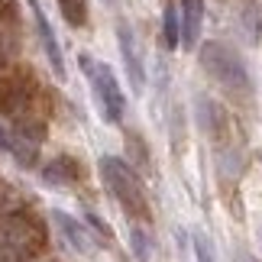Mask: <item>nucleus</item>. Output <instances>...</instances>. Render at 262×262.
<instances>
[{
    "label": "nucleus",
    "mask_w": 262,
    "mask_h": 262,
    "mask_svg": "<svg viewBox=\"0 0 262 262\" xmlns=\"http://www.w3.org/2000/svg\"><path fill=\"white\" fill-rule=\"evenodd\" d=\"M100 178H104L107 191L120 201V207L126 210V217L133 220V224L149 220V204L143 198V185H139L136 172L123 162V159L104 156V159H100Z\"/></svg>",
    "instance_id": "obj_1"
},
{
    "label": "nucleus",
    "mask_w": 262,
    "mask_h": 262,
    "mask_svg": "<svg viewBox=\"0 0 262 262\" xmlns=\"http://www.w3.org/2000/svg\"><path fill=\"white\" fill-rule=\"evenodd\" d=\"M78 65H81L88 84H91V91H94L104 120H107V123H120V120H123V110H126V97H123V91H120L117 75L110 72L104 62H94L91 55H81Z\"/></svg>",
    "instance_id": "obj_2"
},
{
    "label": "nucleus",
    "mask_w": 262,
    "mask_h": 262,
    "mask_svg": "<svg viewBox=\"0 0 262 262\" xmlns=\"http://www.w3.org/2000/svg\"><path fill=\"white\" fill-rule=\"evenodd\" d=\"M198 55H201L204 72L214 78V81L233 88V91H246L249 88V75H246L243 58H239L230 46H224V42H204Z\"/></svg>",
    "instance_id": "obj_3"
},
{
    "label": "nucleus",
    "mask_w": 262,
    "mask_h": 262,
    "mask_svg": "<svg viewBox=\"0 0 262 262\" xmlns=\"http://www.w3.org/2000/svg\"><path fill=\"white\" fill-rule=\"evenodd\" d=\"M33 19H36V33H39V42H42V49H46V58H49V65H52V72H55L58 78H65L62 49H58V39H55V33H52V23L46 19L42 7H39V0H33Z\"/></svg>",
    "instance_id": "obj_4"
},
{
    "label": "nucleus",
    "mask_w": 262,
    "mask_h": 262,
    "mask_svg": "<svg viewBox=\"0 0 262 262\" xmlns=\"http://www.w3.org/2000/svg\"><path fill=\"white\" fill-rule=\"evenodd\" d=\"M117 42H120V55H123V68H126V75H129V84H133V91H143L146 88V72H143V62H139L133 33H129L126 23L117 26Z\"/></svg>",
    "instance_id": "obj_5"
},
{
    "label": "nucleus",
    "mask_w": 262,
    "mask_h": 262,
    "mask_svg": "<svg viewBox=\"0 0 262 262\" xmlns=\"http://www.w3.org/2000/svg\"><path fill=\"white\" fill-rule=\"evenodd\" d=\"M178 19H181V46L191 49L198 42L201 23H204V0H181Z\"/></svg>",
    "instance_id": "obj_6"
},
{
    "label": "nucleus",
    "mask_w": 262,
    "mask_h": 262,
    "mask_svg": "<svg viewBox=\"0 0 262 262\" xmlns=\"http://www.w3.org/2000/svg\"><path fill=\"white\" fill-rule=\"evenodd\" d=\"M0 152H7V156H13L19 165H36V149L26 143L23 136H16V133H10V129L0 123Z\"/></svg>",
    "instance_id": "obj_7"
},
{
    "label": "nucleus",
    "mask_w": 262,
    "mask_h": 262,
    "mask_svg": "<svg viewBox=\"0 0 262 262\" xmlns=\"http://www.w3.org/2000/svg\"><path fill=\"white\" fill-rule=\"evenodd\" d=\"M55 224H58V230L65 233V239L72 243L78 253H91V243H88V236H84V230H81V224H78L75 217H68L65 210H55Z\"/></svg>",
    "instance_id": "obj_8"
},
{
    "label": "nucleus",
    "mask_w": 262,
    "mask_h": 262,
    "mask_svg": "<svg viewBox=\"0 0 262 262\" xmlns=\"http://www.w3.org/2000/svg\"><path fill=\"white\" fill-rule=\"evenodd\" d=\"M162 33H165V46H168V49H178V46H181V19H178V7H172V4L165 7Z\"/></svg>",
    "instance_id": "obj_9"
},
{
    "label": "nucleus",
    "mask_w": 262,
    "mask_h": 262,
    "mask_svg": "<svg viewBox=\"0 0 262 262\" xmlns=\"http://www.w3.org/2000/svg\"><path fill=\"white\" fill-rule=\"evenodd\" d=\"M58 7H62V16H65L68 26H84V19H88L84 0H58Z\"/></svg>",
    "instance_id": "obj_10"
},
{
    "label": "nucleus",
    "mask_w": 262,
    "mask_h": 262,
    "mask_svg": "<svg viewBox=\"0 0 262 262\" xmlns=\"http://www.w3.org/2000/svg\"><path fill=\"white\" fill-rule=\"evenodd\" d=\"M133 253H136L139 262L152 259V239L143 233V227H139V224H133Z\"/></svg>",
    "instance_id": "obj_11"
},
{
    "label": "nucleus",
    "mask_w": 262,
    "mask_h": 262,
    "mask_svg": "<svg viewBox=\"0 0 262 262\" xmlns=\"http://www.w3.org/2000/svg\"><path fill=\"white\" fill-rule=\"evenodd\" d=\"M239 262H246V259H239ZM249 262H253V259H249Z\"/></svg>",
    "instance_id": "obj_12"
}]
</instances>
